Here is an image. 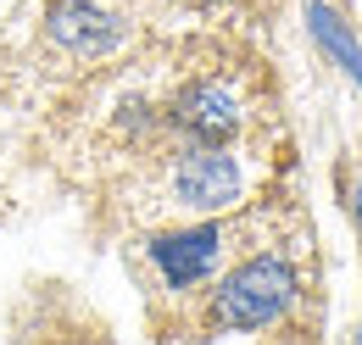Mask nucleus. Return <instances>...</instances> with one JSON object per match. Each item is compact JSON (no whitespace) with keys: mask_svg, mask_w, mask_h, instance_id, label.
Wrapping results in <instances>:
<instances>
[{"mask_svg":"<svg viewBox=\"0 0 362 345\" xmlns=\"http://www.w3.org/2000/svg\"><path fill=\"white\" fill-rule=\"evenodd\" d=\"M240 189H245V172L228 156V145H189V151L173 156V168H168V195H173V206L189 212V217L228 212V206L240 201Z\"/></svg>","mask_w":362,"mask_h":345,"instance_id":"2","label":"nucleus"},{"mask_svg":"<svg viewBox=\"0 0 362 345\" xmlns=\"http://www.w3.org/2000/svg\"><path fill=\"white\" fill-rule=\"evenodd\" d=\"M296 296H301V279H296V267L284 257H251L218 279L206 323L218 334H257V329L279 323L296 306Z\"/></svg>","mask_w":362,"mask_h":345,"instance_id":"1","label":"nucleus"},{"mask_svg":"<svg viewBox=\"0 0 362 345\" xmlns=\"http://www.w3.org/2000/svg\"><path fill=\"white\" fill-rule=\"evenodd\" d=\"M168 123H173L189 145H228L234 134L245 129V106H240V95L228 84L195 78V84H184L179 95H173Z\"/></svg>","mask_w":362,"mask_h":345,"instance_id":"4","label":"nucleus"},{"mask_svg":"<svg viewBox=\"0 0 362 345\" xmlns=\"http://www.w3.org/2000/svg\"><path fill=\"white\" fill-rule=\"evenodd\" d=\"M123 17L117 11H106V6H95V0H50V40L62 45L67 56H112L117 45H123Z\"/></svg>","mask_w":362,"mask_h":345,"instance_id":"5","label":"nucleus"},{"mask_svg":"<svg viewBox=\"0 0 362 345\" xmlns=\"http://www.w3.org/2000/svg\"><path fill=\"white\" fill-rule=\"evenodd\" d=\"M307 23H313L317 45L334 56V67H340V73H346V78L362 89V45L351 40V28H346V23H340V17H334L323 0H313V6H307Z\"/></svg>","mask_w":362,"mask_h":345,"instance_id":"6","label":"nucleus"},{"mask_svg":"<svg viewBox=\"0 0 362 345\" xmlns=\"http://www.w3.org/2000/svg\"><path fill=\"white\" fill-rule=\"evenodd\" d=\"M351 217H357V228H362V184H357V195H351Z\"/></svg>","mask_w":362,"mask_h":345,"instance_id":"7","label":"nucleus"},{"mask_svg":"<svg viewBox=\"0 0 362 345\" xmlns=\"http://www.w3.org/2000/svg\"><path fill=\"white\" fill-rule=\"evenodd\" d=\"M228 251V234L223 223H184V228H162V234H151L145 240V257L156 267V279H162V290H195V284H206L212 273H218V262Z\"/></svg>","mask_w":362,"mask_h":345,"instance_id":"3","label":"nucleus"}]
</instances>
